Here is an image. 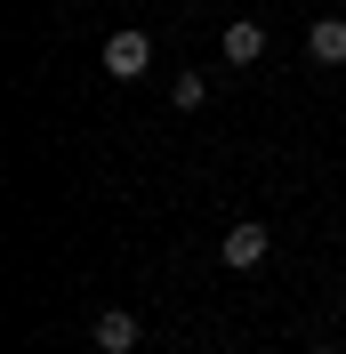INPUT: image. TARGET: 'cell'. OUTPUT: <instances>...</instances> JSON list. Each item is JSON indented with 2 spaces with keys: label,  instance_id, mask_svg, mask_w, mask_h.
<instances>
[{
  "label": "cell",
  "instance_id": "3957f363",
  "mask_svg": "<svg viewBox=\"0 0 346 354\" xmlns=\"http://www.w3.org/2000/svg\"><path fill=\"white\" fill-rule=\"evenodd\" d=\"M89 346H97V354H137V346H145V330H137V314L105 306L97 322H89Z\"/></svg>",
  "mask_w": 346,
  "mask_h": 354
},
{
  "label": "cell",
  "instance_id": "8992f818",
  "mask_svg": "<svg viewBox=\"0 0 346 354\" xmlns=\"http://www.w3.org/2000/svg\"><path fill=\"white\" fill-rule=\"evenodd\" d=\"M170 97H177V113H194L201 97H210V81H201V73H177V81H170Z\"/></svg>",
  "mask_w": 346,
  "mask_h": 354
},
{
  "label": "cell",
  "instance_id": "7a4b0ae2",
  "mask_svg": "<svg viewBox=\"0 0 346 354\" xmlns=\"http://www.w3.org/2000/svg\"><path fill=\"white\" fill-rule=\"evenodd\" d=\"M266 250H274V234H266L258 218H242V225H226V242H217V258L234 266V274H250V266H266Z\"/></svg>",
  "mask_w": 346,
  "mask_h": 354
},
{
  "label": "cell",
  "instance_id": "5b68a950",
  "mask_svg": "<svg viewBox=\"0 0 346 354\" xmlns=\"http://www.w3.org/2000/svg\"><path fill=\"white\" fill-rule=\"evenodd\" d=\"M217 48H226V65H258V57H266V24H250V17L226 24V41H217Z\"/></svg>",
  "mask_w": 346,
  "mask_h": 354
},
{
  "label": "cell",
  "instance_id": "6da1fadb",
  "mask_svg": "<svg viewBox=\"0 0 346 354\" xmlns=\"http://www.w3.org/2000/svg\"><path fill=\"white\" fill-rule=\"evenodd\" d=\"M145 65H153V32H137V24L105 32V73H113V81H137Z\"/></svg>",
  "mask_w": 346,
  "mask_h": 354
},
{
  "label": "cell",
  "instance_id": "52a82bcc",
  "mask_svg": "<svg viewBox=\"0 0 346 354\" xmlns=\"http://www.w3.org/2000/svg\"><path fill=\"white\" fill-rule=\"evenodd\" d=\"M306 354H338V346H306Z\"/></svg>",
  "mask_w": 346,
  "mask_h": 354
},
{
  "label": "cell",
  "instance_id": "277c9868",
  "mask_svg": "<svg viewBox=\"0 0 346 354\" xmlns=\"http://www.w3.org/2000/svg\"><path fill=\"white\" fill-rule=\"evenodd\" d=\"M306 57L314 65H346V17H314L306 24Z\"/></svg>",
  "mask_w": 346,
  "mask_h": 354
}]
</instances>
